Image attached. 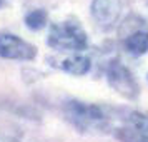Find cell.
I'll return each mask as SVG.
<instances>
[{
    "label": "cell",
    "instance_id": "obj_9",
    "mask_svg": "<svg viewBox=\"0 0 148 142\" xmlns=\"http://www.w3.org/2000/svg\"><path fill=\"white\" fill-rule=\"evenodd\" d=\"M130 124L136 134L148 135V115L141 112H132L130 114Z\"/></svg>",
    "mask_w": 148,
    "mask_h": 142
},
{
    "label": "cell",
    "instance_id": "obj_2",
    "mask_svg": "<svg viewBox=\"0 0 148 142\" xmlns=\"http://www.w3.org/2000/svg\"><path fill=\"white\" fill-rule=\"evenodd\" d=\"M65 114L82 130L98 125L100 122L105 121V114L98 105L75 100V99L65 102Z\"/></svg>",
    "mask_w": 148,
    "mask_h": 142
},
{
    "label": "cell",
    "instance_id": "obj_3",
    "mask_svg": "<svg viewBox=\"0 0 148 142\" xmlns=\"http://www.w3.org/2000/svg\"><path fill=\"white\" fill-rule=\"evenodd\" d=\"M0 57L7 60H34L37 47L14 34H0Z\"/></svg>",
    "mask_w": 148,
    "mask_h": 142
},
{
    "label": "cell",
    "instance_id": "obj_4",
    "mask_svg": "<svg viewBox=\"0 0 148 142\" xmlns=\"http://www.w3.org/2000/svg\"><path fill=\"white\" fill-rule=\"evenodd\" d=\"M108 84L127 99H135L138 95V84L135 80L133 74L120 62H112L107 70Z\"/></svg>",
    "mask_w": 148,
    "mask_h": 142
},
{
    "label": "cell",
    "instance_id": "obj_6",
    "mask_svg": "<svg viewBox=\"0 0 148 142\" xmlns=\"http://www.w3.org/2000/svg\"><path fill=\"white\" fill-rule=\"evenodd\" d=\"M60 67L62 70H65L70 75H85L88 74V70L92 67V60H90V57L83 54H75L63 59Z\"/></svg>",
    "mask_w": 148,
    "mask_h": 142
},
{
    "label": "cell",
    "instance_id": "obj_5",
    "mask_svg": "<svg viewBox=\"0 0 148 142\" xmlns=\"http://www.w3.org/2000/svg\"><path fill=\"white\" fill-rule=\"evenodd\" d=\"M90 12L101 28H110L121 14V0H93Z\"/></svg>",
    "mask_w": 148,
    "mask_h": 142
},
{
    "label": "cell",
    "instance_id": "obj_11",
    "mask_svg": "<svg viewBox=\"0 0 148 142\" xmlns=\"http://www.w3.org/2000/svg\"><path fill=\"white\" fill-rule=\"evenodd\" d=\"M0 142H18V141H15L12 137H7V135H0Z\"/></svg>",
    "mask_w": 148,
    "mask_h": 142
},
{
    "label": "cell",
    "instance_id": "obj_1",
    "mask_svg": "<svg viewBox=\"0 0 148 142\" xmlns=\"http://www.w3.org/2000/svg\"><path fill=\"white\" fill-rule=\"evenodd\" d=\"M48 45L55 50H83L87 47V32L77 22L53 24L48 32Z\"/></svg>",
    "mask_w": 148,
    "mask_h": 142
},
{
    "label": "cell",
    "instance_id": "obj_8",
    "mask_svg": "<svg viewBox=\"0 0 148 142\" xmlns=\"http://www.w3.org/2000/svg\"><path fill=\"white\" fill-rule=\"evenodd\" d=\"M47 20H48V14L43 8H35L30 14L25 15V25L30 30H34V32L42 30V28L47 25Z\"/></svg>",
    "mask_w": 148,
    "mask_h": 142
},
{
    "label": "cell",
    "instance_id": "obj_10",
    "mask_svg": "<svg viewBox=\"0 0 148 142\" xmlns=\"http://www.w3.org/2000/svg\"><path fill=\"white\" fill-rule=\"evenodd\" d=\"M121 139L125 142H148V135H141V134H136L135 130H123V134L120 135Z\"/></svg>",
    "mask_w": 148,
    "mask_h": 142
},
{
    "label": "cell",
    "instance_id": "obj_7",
    "mask_svg": "<svg viewBox=\"0 0 148 142\" xmlns=\"http://www.w3.org/2000/svg\"><path fill=\"white\" fill-rule=\"evenodd\" d=\"M125 48L132 55H143L148 52V32L135 30L125 39Z\"/></svg>",
    "mask_w": 148,
    "mask_h": 142
}]
</instances>
